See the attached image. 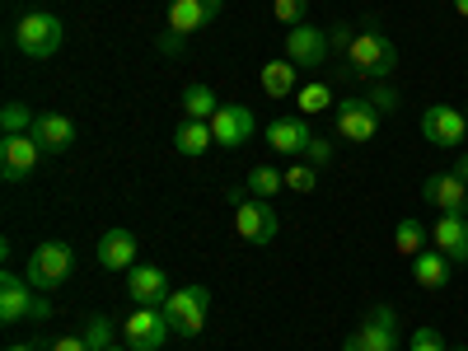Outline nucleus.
<instances>
[{
	"instance_id": "41",
	"label": "nucleus",
	"mask_w": 468,
	"mask_h": 351,
	"mask_svg": "<svg viewBox=\"0 0 468 351\" xmlns=\"http://www.w3.org/2000/svg\"><path fill=\"white\" fill-rule=\"evenodd\" d=\"M108 351H132V346H108Z\"/></svg>"
},
{
	"instance_id": "15",
	"label": "nucleus",
	"mask_w": 468,
	"mask_h": 351,
	"mask_svg": "<svg viewBox=\"0 0 468 351\" xmlns=\"http://www.w3.org/2000/svg\"><path fill=\"white\" fill-rule=\"evenodd\" d=\"M421 197H426V207H436L441 216H459L463 211V202H468V183L450 169V174H431L421 183Z\"/></svg>"
},
{
	"instance_id": "6",
	"label": "nucleus",
	"mask_w": 468,
	"mask_h": 351,
	"mask_svg": "<svg viewBox=\"0 0 468 351\" xmlns=\"http://www.w3.org/2000/svg\"><path fill=\"white\" fill-rule=\"evenodd\" d=\"M70 271H75V249H70V244L48 239V244H37V249L28 253V282H33V291H57V286H66Z\"/></svg>"
},
{
	"instance_id": "7",
	"label": "nucleus",
	"mask_w": 468,
	"mask_h": 351,
	"mask_svg": "<svg viewBox=\"0 0 468 351\" xmlns=\"http://www.w3.org/2000/svg\"><path fill=\"white\" fill-rule=\"evenodd\" d=\"M169 319H165V309L160 304H136V314L122 324V337L132 351H160L169 342Z\"/></svg>"
},
{
	"instance_id": "29",
	"label": "nucleus",
	"mask_w": 468,
	"mask_h": 351,
	"mask_svg": "<svg viewBox=\"0 0 468 351\" xmlns=\"http://www.w3.org/2000/svg\"><path fill=\"white\" fill-rule=\"evenodd\" d=\"M33 122H37V112L28 103H5L0 108V127H5V136L10 132H33Z\"/></svg>"
},
{
	"instance_id": "9",
	"label": "nucleus",
	"mask_w": 468,
	"mask_h": 351,
	"mask_svg": "<svg viewBox=\"0 0 468 351\" xmlns=\"http://www.w3.org/2000/svg\"><path fill=\"white\" fill-rule=\"evenodd\" d=\"M333 127H337L342 141L366 145V141H375V132H379V112H375L370 99H342L337 112H333Z\"/></svg>"
},
{
	"instance_id": "33",
	"label": "nucleus",
	"mask_w": 468,
	"mask_h": 351,
	"mask_svg": "<svg viewBox=\"0 0 468 351\" xmlns=\"http://www.w3.org/2000/svg\"><path fill=\"white\" fill-rule=\"evenodd\" d=\"M366 99L375 103V112H379V117H388V112H399V103H403V94H399L394 85H375V90H370Z\"/></svg>"
},
{
	"instance_id": "35",
	"label": "nucleus",
	"mask_w": 468,
	"mask_h": 351,
	"mask_svg": "<svg viewBox=\"0 0 468 351\" xmlns=\"http://www.w3.org/2000/svg\"><path fill=\"white\" fill-rule=\"evenodd\" d=\"M328 43H333V52H351V43H356V28H351V24H333L328 28Z\"/></svg>"
},
{
	"instance_id": "22",
	"label": "nucleus",
	"mask_w": 468,
	"mask_h": 351,
	"mask_svg": "<svg viewBox=\"0 0 468 351\" xmlns=\"http://www.w3.org/2000/svg\"><path fill=\"white\" fill-rule=\"evenodd\" d=\"M450 267H454V262H450L441 249H436V253H417V258H412V282H417L421 291H445V286H450Z\"/></svg>"
},
{
	"instance_id": "3",
	"label": "nucleus",
	"mask_w": 468,
	"mask_h": 351,
	"mask_svg": "<svg viewBox=\"0 0 468 351\" xmlns=\"http://www.w3.org/2000/svg\"><path fill=\"white\" fill-rule=\"evenodd\" d=\"M165 319L178 337H197L211 319V291L207 286H183V291H169V300L160 304Z\"/></svg>"
},
{
	"instance_id": "11",
	"label": "nucleus",
	"mask_w": 468,
	"mask_h": 351,
	"mask_svg": "<svg viewBox=\"0 0 468 351\" xmlns=\"http://www.w3.org/2000/svg\"><path fill=\"white\" fill-rule=\"evenodd\" d=\"M234 229H239V239H249V244H271L282 220H277V211H271V202L249 197V202L234 207Z\"/></svg>"
},
{
	"instance_id": "12",
	"label": "nucleus",
	"mask_w": 468,
	"mask_h": 351,
	"mask_svg": "<svg viewBox=\"0 0 468 351\" xmlns=\"http://www.w3.org/2000/svg\"><path fill=\"white\" fill-rule=\"evenodd\" d=\"M328 52H333V43H328L324 28H309V24L286 28V57H291L295 66H304V70L328 66Z\"/></svg>"
},
{
	"instance_id": "40",
	"label": "nucleus",
	"mask_w": 468,
	"mask_h": 351,
	"mask_svg": "<svg viewBox=\"0 0 468 351\" xmlns=\"http://www.w3.org/2000/svg\"><path fill=\"white\" fill-rule=\"evenodd\" d=\"M454 10H459V15L468 19V0H454Z\"/></svg>"
},
{
	"instance_id": "2",
	"label": "nucleus",
	"mask_w": 468,
	"mask_h": 351,
	"mask_svg": "<svg viewBox=\"0 0 468 351\" xmlns=\"http://www.w3.org/2000/svg\"><path fill=\"white\" fill-rule=\"evenodd\" d=\"M66 43V24L52 15V10H28L19 24H15V48L33 61H52Z\"/></svg>"
},
{
	"instance_id": "25",
	"label": "nucleus",
	"mask_w": 468,
	"mask_h": 351,
	"mask_svg": "<svg viewBox=\"0 0 468 351\" xmlns=\"http://www.w3.org/2000/svg\"><path fill=\"white\" fill-rule=\"evenodd\" d=\"M426 239H431V229H426L421 220H412V216L399 220V229H394V249H399L408 262H412L417 253H426Z\"/></svg>"
},
{
	"instance_id": "23",
	"label": "nucleus",
	"mask_w": 468,
	"mask_h": 351,
	"mask_svg": "<svg viewBox=\"0 0 468 351\" xmlns=\"http://www.w3.org/2000/svg\"><path fill=\"white\" fill-rule=\"evenodd\" d=\"M178 108H183L187 122H211L220 103H216V90H207V85H187L183 99H178Z\"/></svg>"
},
{
	"instance_id": "13",
	"label": "nucleus",
	"mask_w": 468,
	"mask_h": 351,
	"mask_svg": "<svg viewBox=\"0 0 468 351\" xmlns=\"http://www.w3.org/2000/svg\"><path fill=\"white\" fill-rule=\"evenodd\" d=\"M211 136H216V145H225V150H239L244 141H253V108H244V103H220L216 117H211Z\"/></svg>"
},
{
	"instance_id": "32",
	"label": "nucleus",
	"mask_w": 468,
	"mask_h": 351,
	"mask_svg": "<svg viewBox=\"0 0 468 351\" xmlns=\"http://www.w3.org/2000/svg\"><path fill=\"white\" fill-rule=\"evenodd\" d=\"M408 351H450V346H445L441 328H412L408 333Z\"/></svg>"
},
{
	"instance_id": "30",
	"label": "nucleus",
	"mask_w": 468,
	"mask_h": 351,
	"mask_svg": "<svg viewBox=\"0 0 468 351\" xmlns=\"http://www.w3.org/2000/svg\"><path fill=\"white\" fill-rule=\"evenodd\" d=\"M271 15H277L286 28H295V24H304V15H309V0H271Z\"/></svg>"
},
{
	"instance_id": "20",
	"label": "nucleus",
	"mask_w": 468,
	"mask_h": 351,
	"mask_svg": "<svg viewBox=\"0 0 468 351\" xmlns=\"http://www.w3.org/2000/svg\"><path fill=\"white\" fill-rule=\"evenodd\" d=\"M431 244L450 258V262H468V216H441L431 229Z\"/></svg>"
},
{
	"instance_id": "21",
	"label": "nucleus",
	"mask_w": 468,
	"mask_h": 351,
	"mask_svg": "<svg viewBox=\"0 0 468 351\" xmlns=\"http://www.w3.org/2000/svg\"><path fill=\"white\" fill-rule=\"evenodd\" d=\"M258 85H262V94H267V99H291V94L300 90V66H295L291 57L267 61V66L258 70Z\"/></svg>"
},
{
	"instance_id": "24",
	"label": "nucleus",
	"mask_w": 468,
	"mask_h": 351,
	"mask_svg": "<svg viewBox=\"0 0 468 351\" xmlns=\"http://www.w3.org/2000/svg\"><path fill=\"white\" fill-rule=\"evenodd\" d=\"M211 122H187L183 117V127L174 132V145H178V154H187V160H197V154H207L211 150Z\"/></svg>"
},
{
	"instance_id": "18",
	"label": "nucleus",
	"mask_w": 468,
	"mask_h": 351,
	"mask_svg": "<svg viewBox=\"0 0 468 351\" xmlns=\"http://www.w3.org/2000/svg\"><path fill=\"white\" fill-rule=\"evenodd\" d=\"M33 141L43 145V154H66V150L75 145V122H70L66 112H37Z\"/></svg>"
},
{
	"instance_id": "31",
	"label": "nucleus",
	"mask_w": 468,
	"mask_h": 351,
	"mask_svg": "<svg viewBox=\"0 0 468 351\" xmlns=\"http://www.w3.org/2000/svg\"><path fill=\"white\" fill-rule=\"evenodd\" d=\"M286 187L291 192H314L319 187V169L314 165H291L286 169Z\"/></svg>"
},
{
	"instance_id": "27",
	"label": "nucleus",
	"mask_w": 468,
	"mask_h": 351,
	"mask_svg": "<svg viewBox=\"0 0 468 351\" xmlns=\"http://www.w3.org/2000/svg\"><path fill=\"white\" fill-rule=\"evenodd\" d=\"M117 333H122V324H112L108 314H94V319L85 324V333H80V337H85V346H90V351H108Z\"/></svg>"
},
{
	"instance_id": "42",
	"label": "nucleus",
	"mask_w": 468,
	"mask_h": 351,
	"mask_svg": "<svg viewBox=\"0 0 468 351\" xmlns=\"http://www.w3.org/2000/svg\"><path fill=\"white\" fill-rule=\"evenodd\" d=\"M450 351H468V346H450Z\"/></svg>"
},
{
	"instance_id": "28",
	"label": "nucleus",
	"mask_w": 468,
	"mask_h": 351,
	"mask_svg": "<svg viewBox=\"0 0 468 351\" xmlns=\"http://www.w3.org/2000/svg\"><path fill=\"white\" fill-rule=\"evenodd\" d=\"M295 103H300V112H328L333 90H328L324 80H309V85H300V90H295Z\"/></svg>"
},
{
	"instance_id": "26",
	"label": "nucleus",
	"mask_w": 468,
	"mask_h": 351,
	"mask_svg": "<svg viewBox=\"0 0 468 351\" xmlns=\"http://www.w3.org/2000/svg\"><path fill=\"white\" fill-rule=\"evenodd\" d=\"M244 187H249V197H277V192L286 187V174H277L271 165H258V169H249V178H244Z\"/></svg>"
},
{
	"instance_id": "19",
	"label": "nucleus",
	"mask_w": 468,
	"mask_h": 351,
	"mask_svg": "<svg viewBox=\"0 0 468 351\" xmlns=\"http://www.w3.org/2000/svg\"><path fill=\"white\" fill-rule=\"evenodd\" d=\"M314 141L304 117H277V122H267V145L277 154H304V145Z\"/></svg>"
},
{
	"instance_id": "17",
	"label": "nucleus",
	"mask_w": 468,
	"mask_h": 351,
	"mask_svg": "<svg viewBox=\"0 0 468 351\" xmlns=\"http://www.w3.org/2000/svg\"><path fill=\"white\" fill-rule=\"evenodd\" d=\"M220 10H225V0H169V28L187 37V33L207 28Z\"/></svg>"
},
{
	"instance_id": "37",
	"label": "nucleus",
	"mask_w": 468,
	"mask_h": 351,
	"mask_svg": "<svg viewBox=\"0 0 468 351\" xmlns=\"http://www.w3.org/2000/svg\"><path fill=\"white\" fill-rule=\"evenodd\" d=\"M160 48H165V52H183V33H174V28H169V33L160 37Z\"/></svg>"
},
{
	"instance_id": "5",
	"label": "nucleus",
	"mask_w": 468,
	"mask_h": 351,
	"mask_svg": "<svg viewBox=\"0 0 468 351\" xmlns=\"http://www.w3.org/2000/svg\"><path fill=\"white\" fill-rule=\"evenodd\" d=\"M399 346H403V328L388 304H375L361 319V328L342 342V351H399Z\"/></svg>"
},
{
	"instance_id": "4",
	"label": "nucleus",
	"mask_w": 468,
	"mask_h": 351,
	"mask_svg": "<svg viewBox=\"0 0 468 351\" xmlns=\"http://www.w3.org/2000/svg\"><path fill=\"white\" fill-rule=\"evenodd\" d=\"M48 314H52V304L33 291L28 277H15V271L0 277V324H24V319L43 324Z\"/></svg>"
},
{
	"instance_id": "1",
	"label": "nucleus",
	"mask_w": 468,
	"mask_h": 351,
	"mask_svg": "<svg viewBox=\"0 0 468 351\" xmlns=\"http://www.w3.org/2000/svg\"><path fill=\"white\" fill-rule=\"evenodd\" d=\"M346 70L366 75V80H388V75L399 70V43L384 28L366 24L356 33V43H351V52H346Z\"/></svg>"
},
{
	"instance_id": "36",
	"label": "nucleus",
	"mask_w": 468,
	"mask_h": 351,
	"mask_svg": "<svg viewBox=\"0 0 468 351\" xmlns=\"http://www.w3.org/2000/svg\"><path fill=\"white\" fill-rule=\"evenodd\" d=\"M48 351H90V346H85V337H57Z\"/></svg>"
},
{
	"instance_id": "10",
	"label": "nucleus",
	"mask_w": 468,
	"mask_h": 351,
	"mask_svg": "<svg viewBox=\"0 0 468 351\" xmlns=\"http://www.w3.org/2000/svg\"><path fill=\"white\" fill-rule=\"evenodd\" d=\"M421 136L431 145H441V150H454L468 136V117L459 108H450V103H431L421 112Z\"/></svg>"
},
{
	"instance_id": "43",
	"label": "nucleus",
	"mask_w": 468,
	"mask_h": 351,
	"mask_svg": "<svg viewBox=\"0 0 468 351\" xmlns=\"http://www.w3.org/2000/svg\"><path fill=\"white\" fill-rule=\"evenodd\" d=\"M463 216H468V202H463Z\"/></svg>"
},
{
	"instance_id": "8",
	"label": "nucleus",
	"mask_w": 468,
	"mask_h": 351,
	"mask_svg": "<svg viewBox=\"0 0 468 351\" xmlns=\"http://www.w3.org/2000/svg\"><path fill=\"white\" fill-rule=\"evenodd\" d=\"M37 160H43V145L33 141V132H10V136H0V174H5V183L33 178Z\"/></svg>"
},
{
	"instance_id": "16",
	"label": "nucleus",
	"mask_w": 468,
	"mask_h": 351,
	"mask_svg": "<svg viewBox=\"0 0 468 351\" xmlns=\"http://www.w3.org/2000/svg\"><path fill=\"white\" fill-rule=\"evenodd\" d=\"M169 277H165V267H150V262H136L132 271H127V295L136 300V304H165L169 300Z\"/></svg>"
},
{
	"instance_id": "39",
	"label": "nucleus",
	"mask_w": 468,
	"mask_h": 351,
	"mask_svg": "<svg viewBox=\"0 0 468 351\" xmlns=\"http://www.w3.org/2000/svg\"><path fill=\"white\" fill-rule=\"evenodd\" d=\"M5 351H37V346H28V342H15V346H5Z\"/></svg>"
},
{
	"instance_id": "44",
	"label": "nucleus",
	"mask_w": 468,
	"mask_h": 351,
	"mask_svg": "<svg viewBox=\"0 0 468 351\" xmlns=\"http://www.w3.org/2000/svg\"><path fill=\"white\" fill-rule=\"evenodd\" d=\"M463 117H468V112H463Z\"/></svg>"
},
{
	"instance_id": "34",
	"label": "nucleus",
	"mask_w": 468,
	"mask_h": 351,
	"mask_svg": "<svg viewBox=\"0 0 468 351\" xmlns=\"http://www.w3.org/2000/svg\"><path fill=\"white\" fill-rule=\"evenodd\" d=\"M304 160H309V165H314V169H324V165H333V141H328V136H314V141H309V145H304Z\"/></svg>"
},
{
	"instance_id": "14",
	"label": "nucleus",
	"mask_w": 468,
	"mask_h": 351,
	"mask_svg": "<svg viewBox=\"0 0 468 351\" xmlns=\"http://www.w3.org/2000/svg\"><path fill=\"white\" fill-rule=\"evenodd\" d=\"M136 253H141V244H136L132 229L112 225V229L99 234V267L103 271H132L136 267Z\"/></svg>"
},
{
	"instance_id": "38",
	"label": "nucleus",
	"mask_w": 468,
	"mask_h": 351,
	"mask_svg": "<svg viewBox=\"0 0 468 351\" xmlns=\"http://www.w3.org/2000/svg\"><path fill=\"white\" fill-rule=\"evenodd\" d=\"M454 174H459V178L468 183V154H459V165H454Z\"/></svg>"
}]
</instances>
